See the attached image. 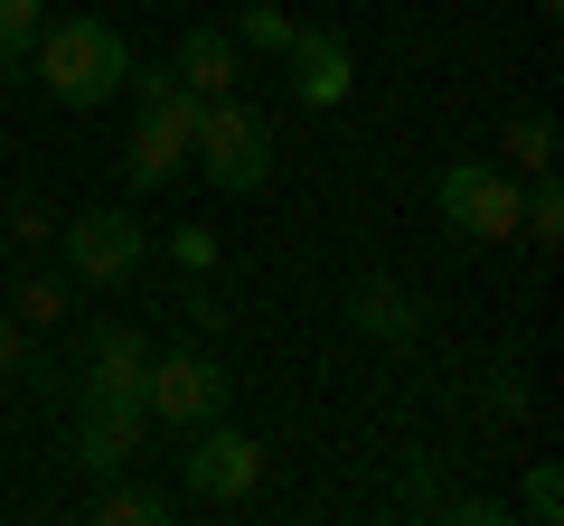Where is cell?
Masks as SVG:
<instances>
[{
  "label": "cell",
  "mask_w": 564,
  "mask_h": 526,
  "mask_svg": "<svg viewBox=\"0 0 564 526\" xmlns=\"http://www.w3.org/2000/svg\"><path fill=\"white\" fill-rule=\"evenodd\" d=\"M433 207L462 244H518V169L499 161H452L433 179Z\"/></svg>",
  "instance_id": "8992f818"
},
{
  "label": "cell",
  "mask_w": 564,
  "mask_h": 526,
  "mask_svg": "<svg viewBox=\"0 0 564 526\" xmlns=\"http://www.w3.org/2000/svg\"><path fill=\"white\" fill-rule=\"evenodd\" d=\"M188 169H198L217 198H254L273 179V122L245 95H207L198 122H188Z\"/></svg>",
  "instance_id": "7a4b0ae2"
},
{
  "label": "cell",
  "mask_w": 564,
  "mask_h": 526,
  "mask_svg": "<svg viewBox=\"0 0 564 526\" xmlns=\"http://www.w3.org/2000/svg\"><path fill=\"white\" fill-rule=\"evenodd\" d=\"M29 358H39V348H29V320H20V310H0V385L29 376Z\"/></svg>",
  "instance_id": "44dd1931"
},
{
  "label": "cell",
  "mask_w": 564,
  "mask_h": 526,
  "mask_svg": "<svg viewBox=\"0 0 564 526\" xmlns=\"http://www.w3.org/2000/svg\"><path fill=\"white\" fill-rule=\"evenodd\" d=\"M39 29H47V0H0V66H29Z\"/></svg>",
  "instance_id": "e0dca14e"
},
{
  "label": "cell",
  "mask_w": 564,
  "mask_h": 526,
  "mask_svg": "<svg viewBox=\"0 0 564 526\" xmlns=\"http://www.w3.org/2000/svg\"><path fill=\"white\" fill-rule=\"evenodd\" d=\"M263 470H273V451H263V432H245V424H198L188 432V451H180V498L188 507H245L263 489Z\"/></svg>",
  "instance_id": "3957f363"
},
{
  "label": "cell",
  "mask_w": 564,
  "mask_h": 526,
  "mask_svg": "<svg viewBox=\"0 0 564 526\" xmlns=\"http://www.w3.org/2000/svg\"><path fill=\"white\" fill-rule=\"evenodd\" d=\"M85 517L95 526H170L180 498H170V489H141V480H104V498L85 507Z\"/></svg>",
  "instance_id": "7c38bea8"
},
{
  "label": "cell",
  "mask_w": 564,
  "mask_h": 526,
  "mask_svg": "<svg viewBox=\"0 0 564 526\" xmlns=\"http://www.w3.org/2000/svg\"><path fill=\"white\" fill-rule=\"evenodd\" d=\"M499 169H555V113H508V132H499Z\"/></svg>",
  "instance_id": "5bb4252c"
},
{
  "label": "cell",
  "mask_w": 564,
  "mask_h": 526,
  "mask_svg": "<svg viewBox=\"0 0 564 526\" xmlns=\"http://www.w3.org/2000/svg\"><path fill=\"white\" fill-rule=\"evenodd\" d=\"M480 405L499 414V424H518V414H527V376H518V366H489V385H480Z\"/></svg>",
  "instance_id": "ffe728a7"
},
{
  "label": "cell",
  "mask_w": 564,
  "mask_h": 526,
  "mask_svg": "<svg viewBox=\"0 0 564 526\" xmlns=\"http://www.w3.org/2000/svg\"><path fill=\"white\" fill-rule=\"evenodd\" d=\"M348 329L377 339V348H414V339H423L414 283H395V273H358V283H348Z\"/></svg>",
  "instance_id": "ba28073f"
},
{
  "label": "cell",
  "mask_w": 564,
  "mask_h": 526,
  "mask_svg": "<svg viewBox=\"0 0 564 526\" xmlns=\"http://www.w3.org/2000/svg\"><path fill=\"white\" fill-rule=\"evenodd\" d=\"M508 517H527V526H564V470H555V461H536Z\"/></svg>",
  "instance_id": "2e32d148"
},
{
  "label": "cell",
  "mask_w": 564,
  "mask_h": 526,
  "mask_svg": "<svg viewBox=\"0 0 564 526\" xmlns=\"http://www.w3.org/2000/svg\"><path fill=\"white\" fill-rule=\"evenodd\" d=\"M47 244H57V263H66L76 292H122L141 273V254H151V235L132 226V207H76Z\"/></svg>",
  "instance_id": "277c9868"
},
{
  "label": "cell",
  "mask_w": 564,
  "mask_h": 526,
  "mask_svg": "<svg viewBox=\"0 0 564 526\" xmlns=\"http://www.w3.org/2000/svg\"><path fill=\"white\" fill-rule=\"evenodd\" d=\"M170 76H180L188 95H236V85H245V47H236V29H217V20L180 29V47H170Z\"/></svg>",
  "instance_id": "9c48e42d"
},
{
  "label": "cell",
  "mask_w": 564,
  "mask_h": 526,
  "mask_svg": "<svg viewBox=\"0 0 564 526\" xmlns=\"http://www.w3.org/2000/svg\"><path fill=\"white\" fill-rule=\"evenodd\" d=\"M47 235H57L47 207H10V244H47Z\"/></svg>",
  "instance_id": "603a6c76"
},
{
  "label": "cell",
  "mask_w": 564,
  "mask_h": 526,
  "mask_svg": "<svg viewBox=\"0 0 564 526\" xmlns=\"http://www.w3.org/2000/svg\"><path fill=\"white\" fill-rule=\"evenodd\" d=\"M226 29H236L245 57H282V47L302 39V20H292L282 0H236V20H226Z\"/></svg>",
  "instance_id": "4fadbf2b"
},
{
  "label": "cell",
  "mask_w": 564,
  "mask_h": 526,
  "mask_svg": "<svg viewBox=\"0 0 564 526\" xmlns=\"http://www.w3.org/2000/svg\"><path fill=\"white\" fill-rule=\"evenodd\" d=\"M170 263H180V273H207V283H217V254H226V244L217 235H207V226H170Z\"/></svg>",
  "instance_id": "ac0fdd59"
},
{
  "label": "cell",
  "mask_w": 564,
  "mask_h": 526,
  "mask_svg": "<svg viewBox=\"0 0 564 526\" xmlns=\"http://www.w3.org/2000/svg\"><path fill=\"white\" fill-rule=\"evenodd\" d=\"M404 507H433V517H443V507H452L443 470H414V480H404Z\"/></svg>",
  "instance_id": "7402d4cb"
},
{
  "label": "cell",
  "mask_w": 564,
  "mask_h": 526,
  "mask_svg": "<svg viewBox=\"0 0 564 526\" xmlns=\"http://www.w3.org/2000/svg\"><path fill=\"white\" fill-rule=\"evenodd\" d=\"M85 385H141L151 376V339H141L132 320H95L85 329V366H76Z\"/></svg>",
  "instance_id": "30bf717a"
},
{
  "label": "cell",
  "mask_w": 564,
  "mask_h": 526,
  "mask_svg": "<svg viewBox=\"0 0 564 526\" xmlns=\"http://www.w3.org/2000/svg\"><path fill=\"white\" fill-rule=\"evenodd\" d=\"M141 405H151V424L198 432V424H217V414L236 405V376H226V358H217V348H151Z\"/></svg>",
  "instance_id": "5b68a950"
},
{
  "label": "cell",
  "mask_w": 564,
  "mask_h": 526,
  "mask_svg": "<svg viewBox=\"0 0 564 526\" xmlns=\"http://www.w3.org/2000/svg\"><path fill=\"white\" fill-rule=\"evenodd\" d=\"M29 66H39L47 103H66V113H104V103L122 95V76H132V39H122L113 20H95V10H76V20L47 10Z\"/></svg>",
  "instance_id": "6da1fadb"
},
{
  "label": "cell",
  "mask_w": 564,
  "mask_h": 526,
  "mask_svg": "<svg viewBox=\"0 0 564 526\" xmlns=\"http://www.w3.org/2000/svg\"><path fill=\"white\" fill-rule=\"evenodd\" d=\"M180 320L198 329V339H217V329H226V302L207 292V273H188V292H180Z\"/></svg>",
  "instance_id": "d6986e66"
},
{
  "label": "cell",
  "mask_w": 564,
  "mask_h": 526,
  "mask_svg": "<svg viewBox=\"0 0 564 526\" xmlns=\"http://www.w3.org/2000/svg\"><path fill=\"white\" fill-rule=\"evenodd\" d=\"M10 310H20L29 329H57L66 310H76V283H57V273H29V283H20V302H10Z\"/></svg>",
  "instance_id": "9a60e30c"
},
{
  "label": "cell",
  "mask_w": 564,
  "mask_h": 526,
  "mask_svg": "<svg viewBox=\"0 0 564 526\" xmlns=\"http://www.w3.org/2000/svg\"><path fill=\"white\" fill-rule=\"evenodd\" d=\"M132 461H141V432L132 424H95V414H76V470H85V480H122Z\"/></svg>",
  "instance_id": "8fae6325"
},
{
  "label": "cell",
  "mask_w": 564,
  "mask_h": 526,
  "mask_svg": "<svg viewBox=\"0 0 564 526\" xmlns=\"http://www.w3.org/2000/svg\"><path fill=\"white\" fill-rule=\"evenodd\" d=\"M282 57H292V95H302L311 113H339L348 85H358V47H348V29H302Z\"/></svg>",
  "instance_id": "52a82bcc"
}]
</instances>
